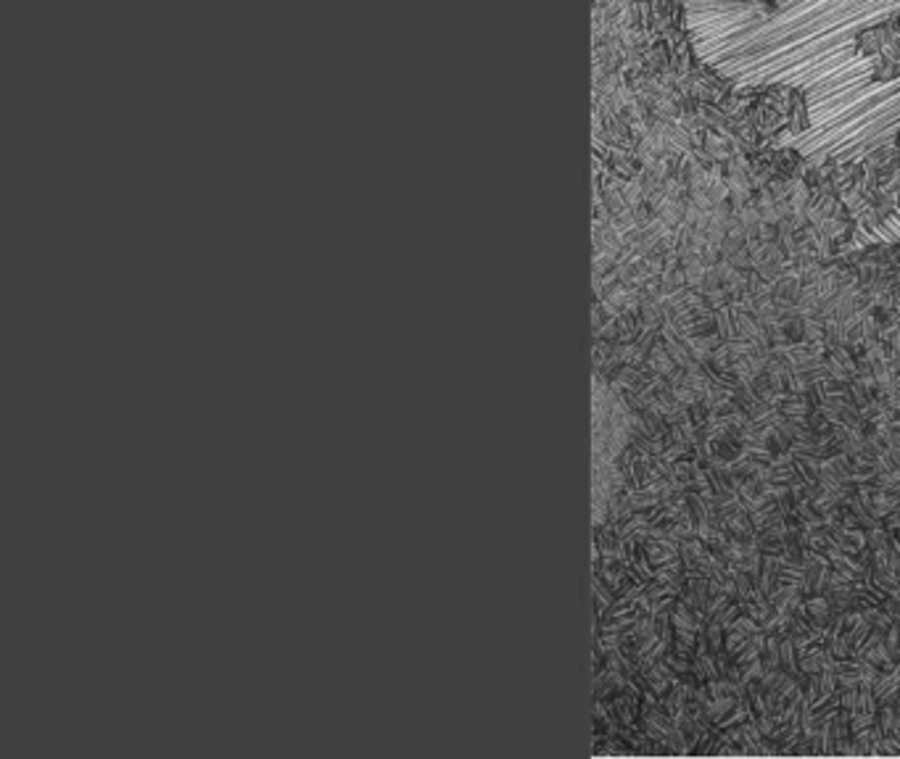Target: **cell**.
<instances>
[{"label": "cell", "mask_w": 900, "mask_h": 759, "mask_svg": "<svg viewBox=\"0 0 900 759\" xmlns=\"http://www.w3.org/2000/svg\"><path fill=\"white\" fill-rule=\"evenodd\" d=\"M900 0H682L694 59L734 90L798 92L803 119L776 148L810 164H858L900 138V71L882 74L864 34Z\"/></svg>", "instance_id": "obj_1"}, {"label": "cell", "mask_w": 900, "mask_h": 759, "mask_svg": "<svg viewBox=\"0 0 900 759\" xmlns=\"http://www.w3.org/2000/svg\"><path fill=\"white\" fill-rule=\"evenodd\" d=\"M890 243H900V209H895L893 213H887L885 219H879L876 224L871 227H864L853 245L856 248H866V245H890Z\"/></svg>", "instance_id": "obj_2"}]
</instances>
